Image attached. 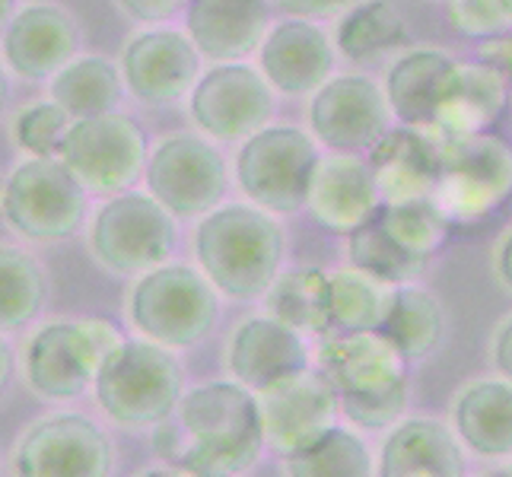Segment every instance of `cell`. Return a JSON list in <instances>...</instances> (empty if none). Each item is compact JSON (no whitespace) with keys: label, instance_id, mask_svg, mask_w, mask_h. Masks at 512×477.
<instances>
[{"label":"cell","instance_id":"1","mask_svg":"<svg viewBox=\"0 0 512 477\" xmlns=\"http://www.w3.org/2000/svg\"><path fill=\"white\" fill-rule=\"evenodd\" d=\"M166 458L194 477H239L258 465L264 427L258 398L239 382H204L182 395L172 411Z\"/></svg>","mask_w":512,"mask_h":477},{"label":"cell","instance_id":"2","mask_svg":"<svg viewBox=\"0 0 512 477\" xmlns=\"http://www.w3.org/2000/svg\"><path fill=\"white\" fill-rule=\"evenodd\" d=\"M198 271L220 296L252 303L264 296L287 255L280 217L249 201H223L204 214L191 236Z\"/></svg>","mask_w":512,"mask_h":477},{"label":"cell","instance_id":"3","mask_svg":"<svg viewBox=\"0 0 512 477\" xmlns=\"http://www.w3.org/2000/svg\"><path fill=\"white\" fill-rule=\"evenodd\" d=\"M319 366L341 414L363 430H385L408 408V360L379 331L334 334L319 347Z\"/></svg>","mask_w":512,"mask_h":477},{"label":"cell","instance_id":"4","mask_svg":"<svg viewBox=\"0 0 512 477\" xmlns=\"http://www.w3.org/2000/svg\"><path fill=\"white\" fill-rule=\"evenodd\" d=\"M93 392L118 427H156L185 395V369L172 350L147 338H121L102 360Z\"/></svg>","mask_w":512,"mask_h":477},{"label":"cell","instance_id":"5","mask_svg":"<svg viewBox=\"0 0 512 477\" xmlns=\"http://www.w3.org/2000/svg\"><path fill=\"white\" fill-rule=\"evenodd\" d=\"M125 309L140 338L166 350H185L214 331L220 293L198 268L169 258L134 277Z\"/></svg>","mask_w":512,"mask_h":477},{"label":"cell","instance_id":"6","mask_svg":"<svg viewBox=\"0 0 512 477\" xmlns=\"http://www.w3.org/2000/svg\"><path fill=\"white\" fill-rule=\"evenodd\" d=\"M430 198L452 229H478L497 217L512 201L509 140L497 131L439 137V179Z\"/></svg>","mask_w":512,"mask_h":477},{"label":"cell","instance_id":"7","mask_svg":"<svg viewBox=\"0 0 512 477\" xmlns=\"http://www.w3.org/2000/svg\"><path fill=\"white\" fill-rule=\"evenodd\" d=\"M319 159L322 147L315 144L306 128L264 125L239 144L233 159V179L249 204L268 210L274 217H293L306 210Z\"/></svg>","mask_w":512,"mask_h":477},{"label":"cell","instance_id":"8","mask_svg":"<svg viewBox=\"0 0 512 477\" xmlns=\"http://www.w3.org/2000/svg\"><path fill=\"white\" fill-rule=\"evenodd\" d=\"M90 194L58 156L20 159L0 188V217L16 236L35 245H55L83 229Z\"/></svg>","mask_w":512,"mask_h":477},{"label":"cell","instance_id":"9","mask_svg":"<svg viewBox=\"0 0 512 477\" xmlns=\"http://www.w3.org/2000/svg\"><path fill=\"white\" fill-rule=\"evenodd\" d=\"M86 242L102 271L137 277L172 258L175 217L147 191L128 188L99 204L86 229Z\"/></svg>","mask_w":512,"mask_h":477},{"label":"cell","instance_id":"10","mask_svg":"<svg viewBox=\"0 0 512 477\" xmlns=\"http://www.w3.org/2000/svg\"><path fill=\"white\" fill-rule=\"evenodd\" d=\"M125 338L105 318H58L32 331L26 344V385L45 401H74L93 388L109 350Z\"/></svg>","mask_w":512,"mask_h":477},{"label":"cell","instance_id":"11","mask_svg":"<svg viewBox=\"0 0 512 477\" xmlns=\"http://www.w3.org/2000/svg\"><path fill=\"white\" fill-rule=\"evenodd\" d=\"M140 182L175 220H201L226 201L229 166L214 140L198 131H179L150 147Z\"/></svg>","mask_w":512,"mask_h":477},{"label":"cell","instance_id":"12","mask_svg":"<svg viewBox=\"0 0 512 477\" xmlns=\"http://www.w3.org/2000/svg\"><path fill=\"white\" fill-rule=\"evenodd\" d=\"M150 140L125 112L74 118L58 147V159L86 188V194L112 198L144 179Z\"/></svg>","mask_w":512,"mask_h":477},{"label":"cell","instance_id":"13","mask_svg":"<svg viewBox=\"0 0 512 477\" xmlns=\"http://www.w3.org/2000/svg\"><path fill=\"white\" fill-rule=\"evenodd\" d=\"M185 105L198 134L214 144H242L258 128L271 125L277 93L255 64L229 61L201 70Z\"/></svg>","mask_w":512,"mask_h":477},{"label":"cell","instance_id":"14","mask_svg":"<svg viewBox=\"0 0 512 477\" xmlns=\"http://www.w3.org/2000/svg\"><path fill=\"white\" fill-rule=\"evenodd\" d=\"M201 55L185 29L147 26L121 45L118 74L125 93L150 109H166L188 99L194 80L201 77Z\"/></svg>","mask_w":512,"mask_h":477},{"label":"cell","instance_id":"15","mask_svg":"<svg viewBox=\"0 0 512 477\" xmlns=\"http://www.w3.org/2000/svg\"><path fill=\"white\" fill-rule=\"evenodd\" d=\"M309 134L328 153H366L392 128L382 86L363 74H334L309 96Z\"/></svg>","mask_w":512,"mask_h":477},{"label":"cell","instance_id":"16","mask_svg":"<svg viewBox=\"0 0 512 477\" xmlns=\"http://www.w3.org/2000/svg\"><path fill=\"white\" fill-rule=\"evenodd\" d=\"M16 477H109L112 443L83 414L45 417L23 433L13 452Z\"/></svg>","mask_w":512,"mask_h":477},{"label":"cell","instance_id":"17","mask_svg":"<svg viewBox=\"0 0 512 477\" xmlns=\"http://www.w3.org/2000/svg\"><path fill=\"white\" fill-rule=\"evenodd\" d=\"M264 427V446L280 458L303 452L338 427V395L322 369H303L268 392L255 395Z\"/></svg>","mask_w":512,"mask_h":477},{"label":"cell","instance_id":"18","mask_svg":"<svg viewBox=\"0 0 512 477\" xmlns=\"http://www.w3.org/2000/svg\"><path fill=\"white\" fill-rule=\"evenodd\" d=\"M338 51L331 35L315 20L284 16L268 26L255 51V67L277 96L309 99L325 80L334 77Z\"/></svg>","mask_w":512,"mask_h":477},{"label":"cell","instance_id":"19","mask_svg":"<svg viewBox=\"0 0 512 477\" xmlns=\"http://www.w3.org/2000/svg\"><path fill=\"white\" fill-rule=\"evenodd\" d=\"M80 55V29L64 7L51 0H29L13 10L0 32V58L10 77L48 83L58 70Z\"/></svg>","mask_w":512,"mask_h":477},{"label":"cell","instance_id":"20","mask_svg":"<svg viewBox=\"0 0 512 477\" xmlns=\"http://www.w3.org/2000/svg\"><path fill=\"white\" fill-rule=\"evenodd\" d=\"M312 353L299 331L280 325L271 315H252L236 325L226 344V366L233 382L249 388L252 395L287 382L290 376L309 369Z\"/></svg>","mask_w":512,"mask_h":477},{"label":"cell","instance_id":"21","mask_svg":"<svg viewBox=\"0 0 512 477\" xmlns=\"http://www.w3.org/2000/svg\"><path fill=\"white\" fill-rule=\"evenodd\" d=\"M382 194L363 153H322L315 166L306 210L331 236H350L376 217Z\"/></svg>","mask_w":512,"mask_h":477},{"label":"cell","instance_id":"22","mask_svg":"<svg viewBox=\"0 0 512 477\" xmlns=\"http://www.w3.org/2000/svg\"><path fill=\"white\" fill-rule=\"evenodd\" d=\"M509 83L490 61H458L436 99L433 131L439 137L490 134L509 112Z\"/></svg>","mask_w":512,"mask_h":477},{"label":"cell","instance_id":"23","mask_svg":"<svg viewBox=\"0 0 512 477\" xmlns=\"http://www.w3.org/2000/svg\"><path fill=\"white\" fill-rule=\"evenodd\" d=\"M271 0H191L182 13L185 35L201 61H249L271 20Z\"/></svg>","mask_w":512,"mask_h":477},{"label":"cell","instance_id":"24","mask_svg":"<svg viewBox=\"0 0 512 477\" xmlns=\"http://www.w3.org/2000/svg\"><path fill=\"white\" fill-rule=\"evenodd\" d=\"M382 204L430 198L439 179V137L430 131L392 125L366 153Z\"/></svg>","mask_w":512,"mask_h":477},{"label":"cell","instance_id":"25","mask_svg":"<svg viewBox=\"0 0 512 477\" xmlns=\"http://www.w3.org/2000/svg\"><path fill=\"white\" fill-rule=\"evenodd\" d=\"M452 64L455 58L443 48H404L401 55L388 64L382 93H385L388 112H392L395 125L433 131L436 99Z\"/></svg>","mask_w":512,"mask_h":477},{"label":"cell","instance_id":"26","mask_svg":"<svg viewBox=\"0 0 512 477\" xmlns=\"http://www.w3.org/2000/svg\"><path fill=\"white\" fill-rule=\"evenodd\" d=\"M379 477H465V452L439 420L411 417L388 433Z\"/></svg>","mask_w":512,"mask_h":477},{"label":"cell","instance_id":"27","mask_svg":"<svg viewBox=\"0 0 512 477\" xmlns=\"http://www.w3.org/2000/svg\"><path fill=\"white\" fill-rule=\"evenodd\" d=\"M458 439L484 458L512 455V382L478 379L452 404Z\"/></svg>","mask_w":512,"mask_h":477},{"label":"cell","instance_id":"28","mask_svg":"<svg viewBox=\"0 0 512 477\" xmlns=\"http://www.w3.org/2000/svg\"><path fill=\"white\" fill-rule=\"evenodd\" d=\"M334 51H341L347 61L373 64L382 58L401 55L411 45L408 20L388 0H357L338 16L334 26Z\"/></svg>","mask_w":512,"mask_h":477},{"label":"cell","instance_id":"29","mask_svg":"<svg viewBox=\"0 0 512 477\" xmlns=\"http://www.w3.org/2000/svg\"><path fill=\"white\" fill-rule=\"evenodd\" d=\"M264 315L277 318L293 331L322 334L331 331V284L322 268H290L280 271L264 290Z\"/></svg>","mask_w":512,"mask_h":477},{"label":"cell","instance_id":"30","mask_svg":"<svg viewBox=\"0 0 512 477\" xmlns=\"http://www.w3.org/2000/svg\"><path fill=\"white\" fill-rule=\"evenodd\" d=\"M125 96L118 64L102 55H77L48 80V99L58 102L70 118H93L118 112Z\"/></svg>","mask_w":512,"mask_h":477},{"label":"cell","instance_id":"31","mask_svg":"<svg viewBox=\"0 0 512 477\" xmlns=\"http://www.w3.org/2000/svg\"><path fill=\"white\" fill-rule=\"evenodd\" d=\"M443 331H446V315L430 290L414 284L395 287L392 306H388L385 322L379 325V334L404 360L414 363L430 357L439 347V341H443Z\"/></svg>","mask_w":512,"mask_h":477},{"label":"cell","instance_id":"32","mask_svg":"<svg viewBox=\"0 0 512 477\" xmlns=\"http://www.w3.org/2000/svg\"><path fill=\"white\" fill-rule=\"evenodd\" d=\"M328 284H331V331L334 334L379 331L395 296L392 284H385V280L366 274L360 268H350V264L338 271H328Z\"/></svg>","mask_w":512,"mask_h":477},{"label":"cell","instance_id":"33","mask_svg":"<svg viewBox=\"0 0 512 477\" xmlns=\"http://www.w3.org/2000/svg\"><path fill=\"white\" fill-rule=\"evenodd\" d=\"M45 271L26 249L0 242V334L20 331L45 309Z\"/></svg>","mask_w":512,"mask_h":477},{"label":"cell","instance_id":"34","mask_svg":"<svg viewBox=\"0 0 512 477\" xmlns=\"http://www.w3.org/2000/svg\"><path fill=\"white\" fill-rule=\"evenodd\" d=\"M376 220L388 233L401 252L427 264L433 255L443 252V245L455 229L449 220L439 214L433 198H414V201H398V204H382L376 210Z\"/></svg>","mask_w":512,"mask_h":477},{"label":"cell","instance_id":"35","mask_svg":"<svg viewBox=\"0 0 512 477\" xmlns=\"http://www.w3.org/2000/svg\"><path fill=\"white\" fill-rule=\"evenodd\" d=\"M287 477H373V455L350 430L334 427L303 452L284 458Z\"/></svg>","mask_w":512,"mask_h":477},{"label":"cell","instance_id":"36","mask_svg":"<svg viewBox=\"0 0 512 477\" xmlns=\"http://www.w3.org/2000/svg\"><path fill=\"white\" fill-rule=\"evenodd\" d=\"M347 239V258H350V268H360L366 274H373L379 280L392 287L401 284H411L414 277L423 274L427 264L411 258L408 252H401L398 245L388 239V233L382 229V223L373 217L366 220L360 229H353Z\"/></svg>","mask_w":512,"mask_h":477},{"label":"cell","instance_id":"37","mask_svg":"<svg viewBox=\"0 0 512 477\" xmlns=\"http://www.w3.org/2000/svg\"><path fill=\"white\" fill-rule=\"evenodd\" d=\"M70 121L74 118H70L58 102L39 99L16 112L10 125V137L16 150L26 156H58V147L70 128Z\"/></svg>","mask_w":512,"mask_h":477},{"label":"cell","instance_id":"38","mask_svg":"<svg viewBox=\"0 0 512 477\" xmlns=\"http://www.w3.org/2000/svg\"><path fill=\"white\" fill-rule=\"evenodd\" d=\"M446 20L465 39H503L512 32V0H446Z\"/></svg>","mask_w":512,"mask_h":477},{"label":"cell","instance_id":"39","mask_svg":"<svg viewBox=\"0 0 512 477\" xmlns=\"http://www.w3.org/2000/svg\"><path fill=\"white\" fill-rule=\"evenodd\" d=\"M118 10L140 26H163L179 20L191 0H115Z\"/></svg>","mask_w":512,"mask_h":477},{"label":"cell","instance_id":"40","mask_svg":"<svg viewBox=\"0 0 512 477\" xmlns=\"http://www.w3.org/2000/svg\"><path fill=\"white\" fill-rule=\"evenodd\" d=\"M357 0H271V7L284 16H299V20H328V16H341Z\"/></svg>","mask_w":512,"mask_h":477},{"label":"cell","instance_id":"41","mask_svg":"<svg viewBox=\"0 0 512 477\" xmlns=\"http://www.w3.org/2000/svg\"><path fill=\"white\" fill-rule=\"evenodd\" d=\"M481 61H490L493 67L500 70L509 83V96H512V32L503 35V39H493V42H484L481 48Z\"/></svg>","mask_w":512,"mask_h":477},{"label":"cell","instance_id":"42","mask_svg":"<svg viewBox=\"0 0 512 477\" xmlns=\"http://www.w3.org/2000/svg\"><path fill=\"white\" fill-rule=\"evenodd\" d=\"M493 363L503 373V379L512 382V318L497 328V338H493Z\"/></svg>","mask_w":512,"mask_h":477},{"label":"cell","instance_id":"43","mask_svg":"<svg viewBox=\"0 0 512 477\" xmlns=\"http://www.w3.org/2000/svg\"><path fill=\"white\" fill-rule=\"evenodd\" d=\"M493 271H497L500 284L512 293V229L497 242V252H493Z\"/></svg>","mask_w":512,"mask_h":477},{"label":"cell","instance_id":"44","mask_svg":"<svg viewBox=\"0 0 512 477\" xmlns=\"http://www.w3.org/2000/svg\"><path fill=\"white\" fill-rule=\"evenodd\" d=\"M10 373H13V350H10V344L4 338H0V392L7 388Z\"/></svg>","mask_w":512,"mask_h":477},{"label":"cell","instance_id":"45","mask_svg":"<svg viewBox=\"0 0 512 477\" xmlns=\"http://www.w3.org/2000/svg\"><path fill=\"white\" fill-rule=\"evenodd\" d=\"M7 102H10V70H7L4 58H0V115H4Z\"/></svg>","mask_w":512,"mask_h":477},{"label":"cell","instance_id":"46","mask_svg":"<svg viewBox=\"0 0 512 477\" xmlns=\"http://www.w3.org/2000/svg\"><path fill=\"white\" fill-rule=\"evenodd\" d=\"M140 477H194L182 468H156V471H147V474H140Z\"/></svg>","mask_w":512,"mask_h":477},{"label":"cell","instance_id":"47","mask_svg":"<svg viewBox=\"0 0 512 477\" xmlns=\"http://www.w3.org/2000/svg\"><path fill=\"white\" fill-rule=\"evenodd\" d=\"M13 0H0V32H4V26L10 23V16H13Z\"/></svg>","mask_w":512,"mask_h":477},{"label":"cell","instance_id":"48","mask_svg":"<svg viewBox=\"0 0 512 477\" xmlns=\"http://www.w3.org/2000/svg\"><path fill=\"white\" fill-rule=\"evenodd\" d=\"M487 477H506V471H493V474H487Z\"/></svg>","mask_w":512,"mask_h":477},{"label":"cell","instance_id":"49","mask_svg":"<svg viewBox=\"0 0 512 477\" xmlns=\"http://www.w3.org/2000/svg\"><path fill=\"white\" fill-rule=\"evenodd\" d=\"M506 477H512V468H509V471H506Z\"/></svg>","mask_w":512,"mask_h":477}]
</instances>
